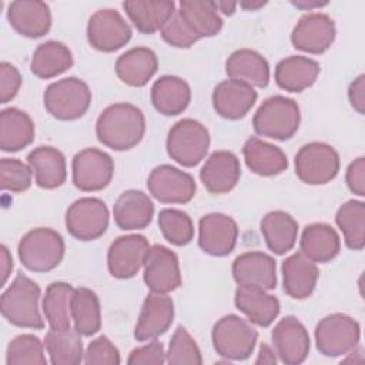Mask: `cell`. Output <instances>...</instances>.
I'll use <instances>...</instances> for the list:
<instances>
[{
    "label": "cell",
    "instance_id": "6da1fadb",
    "mask_svg": "<svg viewBox=\"0 0 365 365\" xmlns=\"http://www.w3.org/2000/svg\"><path fill=\"white\" fill-rule=\"evenodd\" d=\"M144 133L145 117L137 106L130 103H114L106 107L96 121L97 140L114 151L131 150L143 140Z\"/></svg>",
    "mask_w": 365,
    "mask_h": 365
},
{
    "label": "cell",
    "instance_id": "7a4b0ae2",
    "mask_svg": "<svg viewBox=\"0 0 365 365\" xmlns=\"http://www.w3.org/2000/svg\"><path fill=\"white\" fill-rule=\"evenodd\" d=\"M38 301L40 287L20 271L1 294V315L14 327L43 329L44 319L40 314Z\"/></svg>",
    "mask_w": 365,
    "mask_h": 365
},
{
    "label": "cell",
    "instance_id": "3957f363",
    "mask_svg": "<svg viewBox=\"0 0 365 365\" xmlns=\"http://www.w3.org/2000/svg\"><path fill=\"white\" fill-rule=\"evenodd\" d=\"M299 123V106L285 96L268 97L252 117V127L258 135L278 141L289 140L298 131Z\"/></svg>",
    "mask_w": 365,
    "mask_h": 365
},
{
    "label": "cell",
    "instance_id": "277c9868",
    "mask_svg": "<svg viewBox=\"0 0 365 365\" xmlns=\"http://www.w3.org/2000/svg\"><path fill=\"white\" fill-rule=\"evenodd\" d=\"M66 251L63 237L53 228L38 227L24 234L17 245L23 267L33 272H48L63 259Z\"/></svg>",
    "mask_w": 365,
    "mask_h": 365
},
{
    "label": "cell",
    "instance_id": "5b68a950",
    "mask_svg": "<svg viewBox=\"0 0 365 365\" xmlns=\"http://www.w3.org/2000/svg\"><path fill=\"white\" fill-rule=\"evenodd\" d=\"M43 103L47 113L54 118L71 121L87 113L91 104V91L86 81L77 77H66L46 88Z\"/></svg>",
    "mask_w": 365,
    "mask_h": 365
},
{
    "label": "cell",
    "instance_id": "8992f818",
    "mask_svg": "<svg viewBox=\"0 0 365 365\" xmlns=\"http://www.w3.org/2000/svg\"><path fill=\"white\" fill-rule=\"evenodd\" d=\"M165 148L171 160L182 167L200 164L210 148V133L194 118L177 121L168 131Z\"/></svg>",
    "mask_w": 365,
    "mask_h": 365
},
{
    "label": "cell",
    "instance_id": "52a82bcc",
    "mask_svg": "<svg viewBox=\"0 0 365 365\" xmlns=\"http://www.w3.org/2000/svg\"><path fill=\"white\" fill-rule=\"evenodd\" d=\"M211 339L220 356L227 361H242L254 352L258 332L244 318L228 314L214 324Z\"/></svg>",
    "mask_w": 365,
    "mask_h": 365
},
{
    "label": "cell",
    "instance_id": "ba28073f",
    "mask_svg": "<svg viewBox=\"0 0 365 365\" xmlns=\"http://www.w3.org/2000/svg\"><path fill=\"white\" fill-rule=\"evenodd\" d=\"M295 174L308 185H322L332 181L339 173L338 151L319 141L304 144L295 154Z\"/></svg>",
    "mask_w": 365,
    "mask_h": 365
},
{
    "label": "cell",
    "instance_id": "9c48e42d",
    "mask_svg": "<svg viewBox=\"0 0 365 365\" xmlns=\"http://www.w3.org/2000/svg\"><path fill=\"white\" fill-rule=\"evenodd\" d=\"M361 338V327L356 319L346 314L324 317L315 327L317 349L329 358L346 355Z\"/></svg>",
    "mask_w": 365,
    "mask_h": 365
},
{
    "label": "cell",
    "instance_id": "30bf717a",
    "mask_svg": "<svg viewBox=\"0 0 365 365\" xmlns=\"http://www.w3.org/2000/svg\"><path fill=\"white\" fill-rule=\"evenodd\" d=\"M108 220L106 202L94 197L78 198L66 211V228L78 241L100 238L107 231Z\"/></svg>",
    "mask_w": 365,
    "mask_h": 365
},
{
    "label": "cell",
    "instance_id": "8fae6325",
    "mask_svg": "<svg viewBox=\"0 0 365 365\" xmlns=\"http://www.w3.org/2000/svg\"><path fill=\"white\" fill-rule=\"evenodd\" d=\"M73 184L84 192L106 188L114 174V161L103 150L90 147L78 151L71 161Z\"/></svg>",
    "mask_w": 365,
    "mask_h": 365
},
{
    "label": "cell",
    "instance_id": "7c38bea8",
    "mask_svg": "<svg viewBox=\"0 0 365 365\" xmlns=\"http://www.w3.org/2000/svg\"><path fill=\"white\" fill-rule=\"evenodd\" d=\"M131 27L114 9L97 10L87 23L90 46L103 53H113L131 40Z\"/></svg>",
    "mask_w": 365,
    "mask_h": 365
},
{
    "label": "cell",
    "instance_id": "4fadbf2b",
    "mask_svg": "<svg viewBox=\"0 0 365 365\" xmlns=\"http://www.w3.org/2000/svg\"><path fill=\"white\" fill-rule=\"evenodd\" d=\"M147 187L150 194L163 204H187L197 191L192 175L170 164L153 168L147 178Z\"/></svg>",
    "mask_w": 365,
    "mask_h": 365
},
{
    "label": "cell",
    "instance_id": "5bb4252c",
    "mask_svg": "<svg viewBox=\"0 0 365 365\" xmlns=\"http://www.w3.org/2000/svg\"><path fill=\"white\" fill-rule=\"evenodd\" d=\"M150 251L148 240L140 234L115 238L107 252V268L117 279L133 278L143 267Z\"/></svg>",
    "mask_w": 365,
    "mask_h": 365
},
{
    "label": "cell",
    "instance_id": "9a60e30c",
    "mask_svg": "<svg viewBox=\"0 0 365 365\" xmlns=\"http://www.w3.org/2000/svg\"><path fill=\"white\" fill-rule=\"evenodd\" d=\"M143 278L151 292L168 294L177 289L181 285L177 254L161 244L150 247L144 262Z\"/></svg>",
    "mask_w": 365,
    "mask_h": 365
},
{
    "label": "cell",
    "instance_id": "2e32d148",
    "mask_svg": "<svg viewBox=\"0 0 365 365\" xmlns=\"http://www.w3.org/2000/svg\"><path fill=\"white\" fill-rule=\"evenodd\" d=\"M335 34V23L328 14L305 13L291 33V43L297 50L322 54L332 46Z\"/></svg>",
    "mask_w": 365,
    "mask_h": 365
},
{
    "label": "cell",
    "instance_id": "e0dca14e",
    "mask_svg": "<svg viewBox=\"0 0 365 365\" xmlns=\"http://www.w3.org/2000/svg\"><path fill=\"white\" fill-rule=\"evenodd\" d=\"M238 225L235 220L222 212H211L198 222V245L212 257H225L235 248Z\"/></svg>",
    "mask_w": 365,
    "mask_h": 365
},
{
    "label": "cell",
    "instance_id": "ac0fdd59",
    "mask_svg": "<svg viewBox=\"0 0 365 365\" xmlns=\"http://www.w3.org/2000/svg\"><path fill=\"white\" fill-rule=\"evenodd\" d=\"M271 339L279 361L287 365H298L309 354L308 331L294 315H287L277 322L271 332Z\"/></svg>",
    "mask_w": 365,
    "mask_h": 365
},
{
    "label": "cell",
    "instance_id": "d6986e66",
    "mask_svg": "<svg viewBox=\"0 0 365 365\" xmlns=\"http://www.w3.org/2000/svg\"><path fill=\"white\" fill-rule=\"evenodd\" d=\"M174 302L167 294L150 292L143 305L134 328V338L138 342L155 339L173 324Z\"/></svg>",
    "mask_w": 365,
    "mask_h": 365
},
{
    "label": "cell",
    "instance_id": "ffe728a7",
    "mask_svg": "<svg viewBox=\"0 0 365 365\" xmlns=\"http://www.w3.org/2000/svg\"><path fill=\"white\" fill-rule=\"evenodd\" d=\"M232 278L238 285L271 291L277 287L275 259L262 251L240 254L232 262Z\"/></svg>",
    "mask_w": 365,
    "mask_h": 365
},
{
    "label": "cell",
    "instance_id": "44dd1931",
    "mask_svg": "<svg viewBox=\"0 0 365 365\" xmlns=\"http://www.w3.org/2000/svg\"><path fill=\"white\" fill-rule=\"evenodd\" d=\"M257 97V91L250 84L227 78L215 86L212 91V107L222 118L240 120L248 114Z\"/></svg>",
    "mask_w": 365,
    "mask_h": 365
},
{
    "label": "cell",
    "instance_id": "7402d4cb",
    "mask_svg": "<svg viewBox=\"0 0 365 365\" xmlns=\"http://www.w3.org/2000/svg\"><path fill=\"white\" fill-rule=\"evenodd\" d=\"M10 26L23 37L38 38L50 31L51 13L47 3L40 0H17L7 6Z\"/></svg>",
    "mask_w": 365,
    "mask_h": 365
},
{
    "label": "cell",
    "instance_id": "603a6c76",
    "mask_svg": "<svg viewBox=\"0 0 365 365\" xmlns=\"http://www.w3.org/2000/svg\"><path fill=\"white\" fill-rule=\"evenodd\" d=\"M241 167L238 157L227 150L214 151L200 171V180L211 194H227L238 182Z\"/></svg>",
    "mask_w": 365,
    "mask_h": 365
},
{
    "label": "cell",
    "instance_id": "cb8c5ba5",
    "mask_svg": "<svg viewBox=\"0 0 365 365\" xmlns=\"http://www.w3.org/2000/svg\"><path fill=\"white\" fill-rule=\"evenodd\" d=\"M34 181L40 188L54 190L66 182L67 165L64 154L51 145H40L27 155Z\"/></svg>",
    "mask_w": 365,
    "mask_h": 365
},
{
    "label": "cell",
    "instance_id": "d4e9b609",
    "mask_svg": "<svg viewBox=\"0 0 365 365\" xmlns=\"http://www.w3.org/2000/svg\"><path fill=\"white\" fill-rule=\"evenodd\" d=\"M154 215L151 198L140 190L124 191L113 207L114 222L120 230L133 231L145 228Z\"/></svg>",
    "mask_w": 365,
    "mask_h": 365
},
{
    "label": "cell",
    "instance_id": "484cf974",
    "mask_svg": "<svg viewBox=\"0 0 365 365\" xmlns=\"http://www.w3.org/2000/svg\"><path fill=\"white\" fill-rule=\"evenodd\" d=\"M281 271L284 291L288 297L294 299H305L314 292L319 271L317 264L308 259L304 254L295 252L285 258Z\"/></svg>",
    "mask_w": 365,
    "mask_h": 365
},
{
    "label": "cell",
    "instance_id": "4316f807",
    "mask_svg": "<svg viewBox=\"0 0 365 365\" xmlns=\"http://www.w3.org/2000/svg\"><path fill=\"white\" fill-rule=\"evenodd\" d=\"M234 304L250 322L258 327H268L278 317L281 305L277 297L257 287L238 285L234 295Z\"/></svg>",
    "mask_w": 365,
    "mask_h": 365
},
{
    "label": "cell",
    "instance_id": "83f0119b",
    "mask_svg": "<svg viewBox=\"0 0 365 365\" xmlns=\"http://www.w3.org/2000/svg\"><path fill=\"white\" fill-rule=\"evenodd\" d=\"M150 97L154 108L160 114L173 117L187 110L191 101V88L181 77L161 76L154 81Z\"/></svg>",
    "mask_w": 365,
    "mask_h": 365
},
{
    "label": "cell",
    "instance_id": "f1b7e54d",
    "mask_svg": "<svg viewBox=\"0 0 365 365\" xmlns=\"http://www.w3.org/2000/svg\"><path fill=\"white\" fill-rule=\"evenodd\" d=\"M319 71L318 61L305 56H289L278 61L274 78L279 88L289 93H301L315 83Z\"/></svg>",
    "mask_w": 365,
    "mask_h": 365
},
{
    "label": "cell",
    "instance_id": "f546056e",
    "mask_svg": "<svg viewBox=\"0 0 365 365\" xmlns=\"http://www.w3.org/2000/svg\"><path fill=\"white\" fill-rule=\"evenodd\" d=\"M299 252L319 264L332 261L341 251V240L335 228L325 222H314L304 228L299 240Z\"/></svg>",
    "mask_w": 365,
    "mask_h": 365
},
{
    "label": "cell",
    "instance_id": "4dcf8cb0",
    "mask_svg": "<svg viewBox=\"0 0 365 365\" xmlns=\"http://www.w3.org/2000/svg\"><path fill=\"white\" fill-rule=\"evenodd\" d=\"M158 58L148 47H134L123 53L115 61L117 77L131 87L145 86L157 73Z\"/></svg>",
    "mask_w": 365,
    "mask_h": 365
},
{
    "label": "cell",
    "instance_id": "1f68e13d",
    "mask_svg": "<svg viewBox=\"0 0 365 365\" xmlns=\"http://www.w3.org/2000/svg\"><path fill=\"white\" fill-rule=\"evenodd\" d=\"M225 73L230 78L244 81L251 87L264 88L269 83V64L262 54L251 48H240L225 61Z\"/></svg>",
    "mask_w": 365,
    "mask_h": 365
},
{
    "label": "cell",
    "instance_id": "d6a6232c",
    "mask_svg": "<svg viewBox=\"0 0 365 365\" xmlns=\"http://www.w3.org/2000/svg\"><path fill=\"white\" fill-rule=\"evenodd\" d=\"M242 155L247 167L257 175L272 177L278 175L288 167L285 153L258 137H250L242 145Z\"/></svg>",
    "mask_w": 365,
    "mask_h": 365
},
{
    "label": "cell",
    "instance_id": "836d02e7",
    "mask_svg": "<svg viewBox=\"0 0 365 365\" xmlns=\"http://www.w3.org/2000/svg\"><path fill=\"white\" fill-rule=\"evenodd\" d=\"M123 9L134 27L144 34L161 30L177 10L173 0H131L124 1Z\"/></svg>",
    "mask_w": 365,
    "mask_h": 365
},
{
    "label": "cell",
    "instance_id": "e575fe53",
    "mask_svg": "<svg viewBox=\"0 0 365 365\" xmlns=\"http://www.w3.org/2000/svg\"><path fill=\"white\" fill-rule=\"evenodd\" d=\"M34 140V123L30 115L9 107L0 113V148L4 153H16L30 145Z\"/></svg>",
    "mask_w": 365,
    "mask_h": 365
},
{
    "label": "cell",
    "instance_id": "d590c367",
    "mask_svg": "<svg viewBox=\"0 0 365 365\" xmlns=\"http://www.w3.org/2000/svg\"><path fill=\"white\" fill-rule=\"evenodd\" d=\"M177 11L188 29L198 37H212L222 29V19L215 1L210 0H181Z\"/></svg>",
    "mask_w": 365,
    "mask_h": 365
},
{
    "label": "cell",
    "instance_id": "8d00e7d4",
    "mask_svg": "<svg viewBox=\"0 0 365 365\" xmlns=\"http://www.w3.org/2000/svg\"><path fill=\"white\" fill-rule=\"evenodd\" d=\"M259 230L268 250L277 255H282L295 245L298 222L288 212L277 210L262 217Z\"/></svg>",
    "mask_w": 365,
    "mask_h": 365
},
{
    "label": "cell",
    "instance_id": "74e56055",
    "mask_svg": "<svg viewBox=\"0 0 365 365\" xmlns=\"http://www.w3.org/2000/svg\"><path fill=\"white\" fill-rule=\"evenodd\" d=\"M70 48L60 41H46L37 46L31 56L30 70L38 78H53L67 71L73 66Z\"/></svg>",
    "mask_w": 365,
    "mask_h": 365
},
{
    "label": "cell",
    "instance_id": "f35d334b",
    "mask_svg": "<svg viewBox=\"0 0 365 365\" xmlns=\"http://www.w3.org/2000/svg\"><path fill=\"white\" fill-rule=\"evenodd\" d=\"M74 329L83 336H91L101 328L100 301L94 291L86 287L74 288L70 305Z\"/></svg>",
    "mask_w": 365,
    "mask_h": 365
},
{
    "label": "cell",
    "instance_id": "ab89813d",
    "mask_svg": "<svg viewBox=\"0 0 365 365\" xmlns=\"http://www.w3.org/2000/svg\"><path fill=\"white\" fill-rule=\"evenodd\" d=\"M44 346L53 365H77L84 361L81 335L74 328L50 329Z\"/></svg>",
    "mask_w": 365,
    "mask_h": 365
},
{
    "label": "cell",
    "instance_id": "60d3db41",
    "mask_svg": "<svg viewBox=\"0 0 365 365\" xmlns=\"http://www.w3.org/2000/svg\"><path fill=\"white\" fill-rule=\"evenodd\" d=\"M74 288L68 282H51L43 297V314L47 319L50 329H67L71 322V298Z\"/></svg>",
    "mask_w": 365,
    "mask_h": 365
},
{
    "label": "cell",
    "instance_id": "b9f144b4",
    "mask_svg": "<svg viewBox=\"0 0 365 365\" xmlns=\"http://www.w3.org/2000/svg\"><path fill=\"white\" fill-rule=\"evenodd\" d=\"M335 222L342 231L345 245L361 251L365 245V204L359 200L344 202L335 215Z\"/></svg>",
    "mask_w": 365,
    "mask_h": 365
},
{
    "label": "cell",
    "instance_id": "7bdbcfd3",
    "mask_svg": "<svg viewBox=\"0 0 365 365\" xmlns=\"http://www.w3.org/2000/svg\"><path fill=\"white\" fill-rule=\"evenodd\" d=\"M158 227L163 237L173 245L182 247L194 238V224L191 217L175 208H164L158 214Z\"/></svg>",
    "mask_w": 365,
    "mask_h": 365
},
{
    "label": "cell",
    "instance_id": "ee69618b",
    "mask_svg": "<svg viewBox=\"0 0 365 365\" xmlns=\"http://www.w3.org/2000/svg\"><path fill=\"white\" fill-rule=\"evenodd\" d=\"M7 365H46L44 342L33 334H21L13 338L6 351Z\"/></svg>",
    "mask_w": 365,
    "mask_h": 365
},
{
    "label": "cell",
    "instance_id": "f6af8a7d",
    "mask_svg": "<svg viewBox=\"0 0 365 365\" xmlns=\"http://www.w3.org/2000/svg\"><path fill=\"white\" fill-rule=\"evenodd\" d=\"M165 362L170 365H200L202 364L201 351L195 339L182 327H177L174 331L168 349L165 352Z\"/></svg>",
    "mask_w": 365,
    "mask_h": 365
},
{
    "label": "cell",
    "instance_id": "bcb514c9",
    "mask_svg": "<svg viewBox=\"0 0 365 365\" xmlns=\"http://www.w3.org/2000/svg\"><path fill=\"white\" fill-rule=\"evenodd\" d=\"M33 171L29 164L19 158H1L0 161V185L4 191L23 192L31 185Z\"/></svg>",
    "mask_w": 365,
    "mask_h": 365
},
{
    "label": "cell",
    "instance_id": "7dc6e473",
    "mask_svg": "<svg viewBox=\"0 0 365 365\" xmlns=\"http://www.w3.org/2000/svg\"><path fill=\"white\" fill-rule=\"evenodd\" d=\"M83 362L87 365H118L121 358L117 346L106 335H100L88 344Z\"/></svg>",
    "mask_w": 365,
    "mask_h": 365
},
{
    "label": "cell",
    "instance_id": "c3c4849f",
    "mask_svg": "<svg viewBox=\"0 0 365 365\" xmlns=\"http://www.w3.org/2000/svg\"><path fill=\"white\" fill-rule=\"evenodd\" d=\"M160 34L167 44L177 48H188L198 41V37L188 29L177 10L167 24L160 30Z\"/></svg>",
    "mask_w": 365,
    "mask_h": 365
},
{
    "label": "cell",
    "instance_id": "681fc988",
    "mask_svg": "<svg viewBox=\"0 0 365 365\" xmlns=\"http://www.w3.org/2000/svg\"><path fill=\"white\" fill-rule=\"evenodd\" d=\"M127 362L130 365H161L165 362V351L161 342L153 339L147 345L133 349Z\"/></svg>",
    "mask_w": 365,
    "mask_h": 365
},
{
    "label": "cell",
    "instance_id": "f907efd6",
    "mask_svg": "<svg viewBox=\"0 0 365 365\" xmlns=\"http://www.w3.org/2000/svg\"><path fill=\"white\" fill-rule=\"evenodd\" d=\"M21 86V74L13 64L3 61L0 64V103L13 100Z\"/></svg>",
    "mask_w": 365,
    "mask_h": 365
},
{
    "label": "cell",
    "instance_id": "816d5d0a",
    "mask_svg": "<svg viewBox=\"0 0 365 365\" xmlns=\"http://www.w3.org/2000/svg\"><path fill=\"white\" fill-rule=\"evenodd\" d=\"M345 181L351 192L356 194L358 197L365 195V158L364 157L355 158L348 165Z\"/></svg>",
    "mask_w": 365,
    "mask_h": 365
},
{
    "label": "cell",
    "instance_id": "f5cc1de1",
    "mask_svg": "<svg viewBox=\"0 0 365 365\" xmlns=\"http://www.w3.org/2000/svg\"><path fill=\"white\" fill-rule=\"evenodd\" d=\"M348 98L352 106V108L364 115L365 113V76L359 74L348 88Z\"/></svg>",
    "mask_w": 365,
    "mask_h": 365
},
{
    "label": "cell",
    "instance_id": "db71d44e",
    "mask_svg": "<svg viewBox=\"0 0 365 365\" xmlns=\"http://www.w3.org/2000/svg\"><path fill=\"white\" fill-rule=\"evenodd\" d=\"M0 269H1V284L4 285L10 277V272L13 269V258L9 251V248L3 244L0 247Z\"/></svg>",
    "mask_w": 365,
    "mask_h": 365
},
{
    "label": "cell",
    "instance_id": "11a10c76",
    "mask_svg": "<svg viewBox=\"0 0 365 365\" xmlns=\"http://www.w3.org/2000/svg\"><path fill=\"white\" fill-rule=\"evenodd\" d=\"M277 358H275V351L267 345V344H261L259 351H258V356L255 359V364H275Z\"/></svg>",
    "mask_w": 365,
    "mask_h": 365
},
{
    "label": "cell",
    "instance_id": "9f6ffc18",
    "mask_svg": "<svg viewBox=\"0 0 365 365\" xmlns=\"http://www.w3.org/2000/svg\"><path fill=\"white\" fill-rule=\"evenodd\" d=\"M297 9H301V10H312L315 7H324L328 4V1H307V0H297V1H291Z\"/></svg>",
    "mask_w": 365,
    "mask_h": 365
},
{
    "label": "cell",
    "instance_id": "6f0895ef",
    "mask_svg": "<svg viewBox=\"0 0 365 365\" xmlns=\"http://www.w3.org/2000/svg\"><path fill=\"white\" fill-rule=\"evenodd\" d=\"M215 4H217L218 11H221V13H224L227 16L234 14V11H235V9L238 6V3H232V1H215Z\"/></svg>",
    "mask_w": 365,
    "mask_h": 365
},
{
    "label": "cell",
    "instance_id": "680465c9",
    "mask_svg": "<svg viewBox=\"0 0 365 365\" xmlns=\"http://www.w3.org/2000/svg\"><path fill=\"white\" fill-rule=\"evenodd\" d=\"M241 9L244 10H248V11H254V10H258L261 7H264L267 4V1H241L238 3Z\"/></svg>",
    "mask_w": 365,
    "mask_h": 365
}]
</instances>
